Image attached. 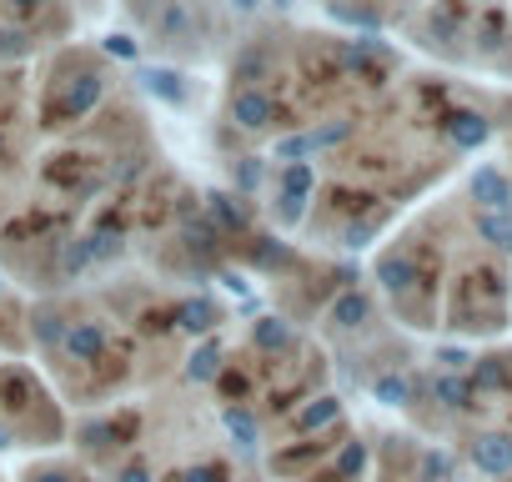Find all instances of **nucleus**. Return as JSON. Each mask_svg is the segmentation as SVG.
Returning <instances> with one entry per match:
<instances>
[{
    "instance_id": "1",
    "label": "nucleus",
    "mask_w": 512,
    "mask_h": 482,
    "mask_svg": "<svg viewBox=\"0 0 512 482\" xmlns=\"http://www.w3.org/2000/svg\"><path fill=\"white\" fill-rule=\"evenodd\" d=\"M61 347H66V357H76V362H96V357L106 352V332H101L96 322H81V327H71V332L61 337Z\"/></svg>"
},
{
    "instance_id": "2",
    "label": "nucleus",
    "mask_w": 512,
    "mask_h": 482,
    "mask_svg": "<svg viewBox=\"0 0 512 482\" xmlns=\"http://www.w3.org/2000/svg\"><path fill=\"white\" fill-rule=\"evenodd\" d=\"M231 121H236L241 131H262V126L272 121V101H267L262 91H241V96L231 101Z\"/></svg>"
},
{
    "instance_id": "3",
    "label": "nucleus",
    "mask_w": 512,
    "mask_h": 482,
    "mask_svg": "<svg viewBox=\"0 0 512 482\" xmlns=\"http://www.w3.org/2000/svg\"><path fill=\"white\" fill-rule=\"evenodd\" d=\"M472 196H477L482 206H512L507 176H502V171H492V166H482V171L472 176Z\"/></svg>"
},
{
    "instance_id": "4",
    "label": "nucleus",
    "mask_w": 512,
    "mask_h": 482,
    "mask_svg": "<svg viewBox=\"0 0 512 482\" xmlns=\"http://www.w3.org/2000/svg\"><path fill=\"white\" fill-rule=\"evenodd\" d=\"M472 462H477L482 472H512V442H507V437H482V442L472 447Z\"/></svg>"
},
{
    "instance_id": "5",
    "label": "nucleus",
    "mask_w": 512,
    "mask_h": 482,
    "mask_svg": "<svg viewBox=\"0 0 512 482\" xmlns=\"http://www.w3.org/2000/svg\"><path fill=\"white\" fill-rule=\"evenodd\" d=\"M96 101H101V81H96V76H81V81H76V86L66 91L61 111H66V116H86V111H91Z\"/></svg>"
},
{
    "instance_id": "6",
    "label": "nucleus",
    "mask_w": 512,
    "mask_h": 482,
    "mask_svg": "<svg viewBox=\"0 0 512 482\" xmlns=\"http://www.w3.org/2000/svg\"><path fill=\"white\" fill-rule=\"evenodd\" d=\"M447 131H452V141H457L462 151H472V146H482V141H487V121H482V116H472V111L452 116V121H447Z\"/></svg>"
},
{
    "instance_id": "7",
    "label": "nucleus",
    "mask_w": 512,
    "mask_h": 482,
    "mask_svg": "<svg viewBox=\"0 0 512 482\" xmlns=\"http://www.w3.org/2000/svg\"><path fill=\"white\" fill-rule=\"evenodd\" d=\"M377 277H382V287H387V292H407V287L417 282V267H412L407 257H387V262L377 267Z\"/></svg>"
},
{
    "instance_id": "8",
    "label": "nucleus",
    "mask_w": 512,
    "mask_h": 482,
    "mask_svg": "<svg viewBox=\"0 0 512 482\" xmlns=\"http://www.w3.org/2000/svg\"><path fill=\"white\" fill-rule=\"evenodd\" d=\"M226 432L236 437L241 452H256V417L246 407H226Z\"/></svg>"
},
{
    "instance_id": "9",
    "label": "nucleus",
    "mask_w": 512,
    "mask_h": 482,
    "mask_svg": "<svg viewBox=\"0 0 512 482\" xmlns=\"http://www.w3.org/2000/svg\"><path fill=\"white\" fill-rule=\"evenodd\" d=\"M141 81H146V91H151V96H161V101H171V106H176V101L186 96V91H181V76H176V71H166V66L146 71Z\"/></svg>"
},
{
    "instance_id": "10",
    "label": "nucleus",
    "mask_w": 512,
    "mask_h": 482,
    "mask_svg": "<svg viewBox=\"0 0 512 482\" xmlns=\"http://www.w3.org/2000/svg\"><path fill=\"white\" fill-rule=\"evenodd\" d=\"M216 367H221V347H216V342H206V347H196V357L186 362V377H191V382H211V377H216Z\"/></svg>"
},
{
    "instance_id": "11",
    "label": "nucleus",
    "mask_w": 512,
    "mask_h": 482,
    "mask_svg": "<svg viewBox=\"0 0 512 482\" xmlns=\"http://www.w3.org/2000/svg\"><path fill=\"white\" fill-rule=\"evenodd\" d=\"M362 317H367V297L347 292V297H337V302H332V322H337V327H357Z\"/></svg>"
},
{
    "instance_id": "12",
    "label": "nucleus",
    "mask_w": 512,
    "mask_h": 482,
    "mask_svg": "<svg viewBox=\"0 0 512 482\" xmlns=\"http://www.w3.org/2000/svg\"><path fill=\"white\" fill-rule=\"evenodd\" d=\"M211 216H216L226 231H241V226H246V206L231 201V196H211Z\"/></svg>"
},
{
    "instance_id": "13",
    "label": "nucleus",
    "mask_w": 512,
    "mask_h": 482,
    "mask_svg": "<svg viewBox=\"0 0 512 482\" xmlns=\"http://www.w3.org/2000/svg\"><path fill=\"white\" fill-rule=\"evenodd\" d=\"M327 422H337V397H317V402L297 417V427H307V432H317V427H327Z\"/></svg>"
},
{
    "instance_id": "14",
    "label": "nucleus",
    "mask_w": 512,
    "mask_h": 482,
    "mask_svg": "<svg viewBox=\"0 0 512 482\" xmlns=\"http://www.w3.org/2000/svg\"><path fill=\"white\" fill-rule=\"evenodd\" d=\"M317 186V176H312V166H302V161H292L287 171H282V191L287 196H307Z\"/></svg>"
},
{
    "instance_id": "15",
    "label": "nucleus",
    "mask_w": 512,
    "mask_h": 482,
    "mask_svg": "<svg viewBox=\"0 0 512 482\" xmlns=\"http://www.w3.org/2000/svg\"><path fill=\"white\" fill-rule=\"evenodd\" d=\"M176 317H181V327H186V332H206V327H216V312H211V302H186Z\"/></svg>"
},
{
    "instance_id": "16",
    "label": "nucleus",
    "mask_w": 512,
    "mask_h": 482,
    "mask_svg": "<svg viewBox=\"0 0 512 482\" xmlns=\"http://www.w3.org/2000/svg\"><path fill=\"white\" fill-rule=\"evenodd\" d=\"M377 402H387V407H402L407 397H412V382L407 377H377Z\"/></svg>"
},
{
    "instance_id": "17",
    "label": "nucleus",
    "mask_w": 512,
    "mask_h": 482,
    "mask_svg": "<svg viewBox=\"0 0 512 482\" xmlns=\"http://www.w3.org/2000/svg\"><path fill=\"white\" fill-rule=\"evenodd\" d=\"M432 392H437V402H447V407H467V397H472V387H467L462 377H437Z\"/></svg>"
},
{
    "instance_id": "18",
    "label": "nucleus",
    "mask_w": 512,
    "mask_h": 482,
    "mask_svg": "<svg viewBox=\"0 0 512 482\" xmlns=\"http://www.w3.org/2000/svg\"><path fill=\"white\" fill-rule=\"evenodd\" d=\"M477 231L492 241V247H512V221L507 216H492L487 211V216H477Z\"/></svg>"
},
{
    "instance_id": "19",
    "label": "nucleus",
    "mask_w": 512,
    "mask_h": 482,
    "mask_svg": "<svg viewBox=\"0 0 512 482\" xmlns=\"http://www.w3.org/2000/svg\"><path fill=\"white\" fill-rule=\"evenodd\" d=\"M256 342H262V347L272 352V347H287V342H292V332H287V322L267 317V322H256Z\"/></svg>"
},
{
    "instance_id": "20",
    "label": "nucleus",
    "mask_w": 512,
    "mask_h": 482,
    "mask_svg": "<svg viewBox=\"0 0 512 482\" xmlns=\"http://www.w3.org/2000/svg\"><path fill=\"white\" fill-rule=\"evenodd\" d=\"M297 156H312V136H287V141H277V161H297Z\"/></svg>"
},
{
    "instance_id": "21",
    "label": "nucleus",
    "mask_w": 512,
    "mask_h": 482,
    "mask_svg": "<svg viewBox=\"0 0 512 482\" xmlns=\"http://www.w3.org/2000/svg\"><path fill=\"white\" fill-rule=\"evenodd\" d=\"M472 382H477V387H502V382H507V372H502V362H497V357H487V362H477Z\"/></svg>"
},
{
    "instance_id": "22",
    "label": "nucleus",
    "mask_w": 512,
    "mask_h": 482,
    "mask_svg": "<svg viewBox=\"0 0 512 482\" xmlns=\"http://www.w3.org/2000/svg\"><path fill=\"white\" fill-rule=\"evenodd\" d=\"M362 462H367L362 442H347V447H342V457H337V472H342V477H357V472H362Z\"/></svg>"
},
{
    "instance_id": "23",
    "label": "nucleus",
    "mask_w": 512,
    "mask_h": 482,
    "mask_svg": "<svg viewBox=\"0 0 512 482\" xmlns=\"http://www.w3.org/2000/svg\"><path fill=\"white\" fill-rule=\"evenodd\" d=\"M186 241H191V252H211V247H216V231H211L206 221H191V226H186Z\"/></svg>"
},
{
    "instance_id": "24",
    "label": "nucleus",
    "mask_w": 512,
    "mask_h": 482,
    "mask_svg": "<svg viewBox=\"0 0 512 482\" xmlns=\"http://www.w3.org/2000/svg\"><path fill=\"white\" fill-rule=\"evenodd\" d=\"M86 262H91V241H71L66 257H61V267H66V272H81Z\"/></svg>"
},
{
    "instance_id": "25",
    "label": "nucleus",
    "mask_w": 512,
    "mask_h": 482,
    "mask_svg": "<svg viewBox=\"0 0 512 482\" xmlns=\"http://www.w3.org/2000/svg\"><path fill=\"white\" fill-rule=\"evenodd\" d=\"M347 136V121H332V126H322V131H312V151H322V146H337Z\"/></svg>"
},
{
    "instance_id": "26",
    "label": "nucleus",
    "mask_w": 512,
    "mask_h": 482,
    "mask_svg": "<svg viewBox=\"0 0 512 482\" xmlns=\"http://www.w3.org/2000/svg\"><path fill=\"white\" fill-rule=\"evenodd\" d=\"M277 211H282V221H287V226H297V221H302V211H307V196H287V191H282V206H277Z\"/></svg>"
},
{
    "instance_id": "27",
    "label": "nucleus",
    "mask_w": 512,
    "mask_h": 482,
    "mask_svg": "<svg viewBox=\"0 0 512 482\" xmlns=\"http://www.w3.org/2000/svg\"><path fill=\"white\" fill-rule=\"evenodd\" d=\"M36 337H41V342H51V347H61V337H66L61 317H41V322H36Z\"/></svg>"
},
{
    "instance_id": "28",
    "label": "nucleus",
    "mask_w": 512,
    "mask_h": 482,
    "mask_svg": "<svg viewBox=\"0 0 512 482\" xmlns=\"http://www.w3.org/2000/svg\"><path fill=\"white\" fill-rule=\"evenodd\" d=\"M256 181H262V161H241V166H236V186H246V191H251Z\"/></svg>"
},
{
    "instance_id": "29",
    "label": "nucleus",
    "mask_w": 512,
    "mask_h": 482,
    "mask_svg": "<svg viewBox=\"0 0 512 482\" xmlns=\"http://www.w3.org/2000/svg\"><path fill=\"white\" fill-rule=\"evenodd\" d=\"M437 362H442L447 372H462V367H467V352H457V347H442V352H437Z\"/></svg>"
},
{
    "instance_id": "30",
    "label": "nucleus",
    "mask_w": 512,
    "mask_h": 482,
    "mask_svg": "<svg viewBox=\"0 0 512 482\" xmlns=\"http://www.w3.org/2000/svg\"><path fill=\"white\" fill-rule=\"evenodd\" d=\"M106 51H111V56H121V61H131V56H136V46H131L126 36H111V41H106Z\"/></svg>"
},
{
    "instance_id": "31",
    "label": "nucleus",
    "mask_w": 512,
    "mask_h": 482,
    "mask_svg": "<svg viewBox=\"0 0 512 482\" xmlns=\"http://www.w3.org/2000/svg\"><path fill=\"white\" fill-rule=\"evenodd\" d=\"M186 482H221V467H211V462H206V467H191Z\"/></svg>"
},
{
    "instance_id": "32",
    "label": "nucleus",
    "mask_w": 512,
    "mask_h": 482,
    "mask_svg": "<svg viewBox=\"0 0 512 482\" xmlns=\"http://www.w3.org/2000/svg\"><path fill=\"white\" fill-rule=\"evenodd\" d=\"M422 472H427V477H447V457H427Z\"/></svg>"
},
{
    "instance_id": "33",
    "label": "nucleus",
    "mask_w": 512,
    "mask_h": 482,
    "mask_svg": "<svg viewBox=\"0 0 512 482\" xmlns=\"http://www.w3.org/2000/svg\"><path fill=\"white\" fill-rule=\"evenodd\" d=\"M367 236H372V226H352L347 231V247H367Z\"/></svg>"
},
{
    "instance_id": "34",
    "label": "nucleus",
    "mask_w": 512,
    "mask_h": 482,
    "mask_svg": "<svg viewBox=\"0 0 512 482\" xmlns=\"http://www.w3.org/2000/svg\"><path fill=\"white\" fill-rule=\"evenodd\" d=\"M241 76H262V56H246L241 61Z\"/></svg>"
},
{
    "instance_id": "35",
    "label": "nucleus",
    "mask_w": 512,
    "mask_h": 482,
    "mask_svg": "<svg viewBox=\"0 0 512 482\" xmlns=\"http://www.w3.org/2000/svg\"><path fill=\"white\" fill-rule=\"evenodd\" d=\"M116 482H146V467H126V472H121Z\"/></svg>"
},
{
    "instance_id": "36",
    "label": "nucleus",
    "mask_w": 512,
    "mask_h": 482,
    "mask_svg": "<svg viewBox=\"0 0 512 482\" xmlns=\"http://www.w3.org/2000/svg\"><path fill=\"white\" fill-rule=\"evenodd\" d=\"M231 6H236V11H256V6H262V0H231Z\"/></svg>"
},
{
    "instance_id": "37",
    "label": "nucleus",
    "mask_w": 512,
    "mask_h": 482,
    "mask_svg": "<svg viewBox=\"0 0 512 482\" xmlns=\"http://www.w3.org/2000/svg\"><path fill=\"white\" fill-rule=\"evenodd\" d=\"M0 447H11V427H0Z\"/></svg>"
},
{
    "instance_id": "38",
    "label": "nucleus",
    "mask_w": 512,
    "mask_h": 482,
    "mask_svg": "<svg viewBox=\"0 0 512 482\" xmlns=\"http://www.w3.org/2000/svg\"><path fill=\"white\" fill-rule=\"evenodd\" d=\"M16 6H41V0H16Z\"/></svg>"
},
{
    "instance_id": "39",
    "label": "nucleus",
    "mask_w": 512,
    "mask_h": 482,
    "mask_svg": "<svg viewBox=\"0 0 512 482\" xmlns=\"http://www.w3.org/2000/svg\"><path fill=\"white\" fill-rule=\"evenodd\" d=\"M36 482H61V477H36Z\"/></svg>"
}]
</instances>
